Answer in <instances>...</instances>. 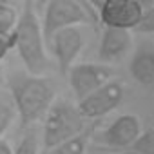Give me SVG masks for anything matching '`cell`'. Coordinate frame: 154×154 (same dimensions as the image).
<instances>
[{
    "label": "cell",
    "mask_w": 154,
    "mask_h": 154,
    "mask_svg": "<svg viewBox=\"0 0 154 154\" xmlns=\"http://www.w3.org/2000/svg\"><path fill=\"white\" fill-rule=\"evenodd\" d=\"M8 87L20 120V129L33 127L36 122H40L51 103L56 100L54 82L44 74L13 71L8 76Z\"/></svg>",
    "instance_id": "6da1fadb"
},
{
    "label": "cell",
    "mask_w": 154,
    "mask_h": 154,
    "mask_svg": "<svg viewBox=\"0 0 154 154\" xmlns=\"http://www.w3.org/2000/svg\"><path fill=\"white\" fill-rule=\"evenodd\" d=\"M15 49L31 74H44L49 67V58L45 53V38L42 33V24L35 8V0H26L24 9L18 15L17 26L13 29Z\"/></svg>",
    "instance_id": "7a4b0ae2"
},
{
    "label": "cell",
    "mask_w": 154,
    "mask_h": 154,
    "mask_svg": "<svg viewBox=\"0 0 154 154\" xmlns=\"http://www.w3.org/2000/svg\"><path fill=\"white\" fill-rule=\"evenodd\" d=\"M42 120V143L45 149L78 136L91 123L89 120L84 118L78 105H74L69 100H54Z\"/></svg>",
    "instance_id": "3957f363"
},
{
    "label": "cell",
    "mask_w": 154,
    "mask_h": 154,
    "mask_svg": "<svg viewBox=\"0 0 154 154\" xmlns=\"http://www.w3.org/2000/svg\"><path fill=\"white\" fill-rule=\"evenodd\" d=\"M42 33L45 45L49 38L65 27L72 26H87L98 20V15L84 2V0H49L42 8Z\"/></svg>",
    "instance_id": "277c9868"
},
{
    "label": "cell",
    "mask_w": 154,
    "mask_h": 154,
    "mask_svg": "<svg viewBox=\"0 0 154 154\" xmlns=\"http://www.w3.org/2000/svg\"><path fill=\"white\" fill-rule=\"evenodd\" d=\"M123 94H125L123 84L118 80H109L93 93H89L85 98L78 100L76 105H78L85 120L100 122L102 118H105L107 114H111L114 109L120 107V103L123 102Z\"/></svg>",
    "instance_id": "5b68a950"
},
{
    "label": "cell",
    "mask_w": 154,
    "mask_h": 154,
    "mask_svg": "<svg viewBox=\"0 0 154 154\" xmlns=\"http://www.w3.org/2000/svg\"><path fill=\"white\" fill-rule=\"evenodd\" d=\"M65 76L69 80V87H71L76 102H78L112 78V67L109 63H102V62L72 63Z\"/></svg>",
    "instance_id": "8992f818"
},
{
    "label": "cell",
    "mask_w": 154,
    "mask_h": 154,
    "mask_svg": "<svg viewBox=\"0 0 154 154\" xmlns=\"http://www.w3.org/2000/svg\"><path fill=\"white\" fill-rule=\"evenodd\" d=\"M84 44H85V36H84L82 26L60 29L49 38L47 45L56 60V67L62 76H65L69 67L76 62L78 54L84 49Z\"/></svg>",
    "instance_id": "52a82bcc"
},
{
    "label": "cell",
    "mask_w": 154,
    "mask_h": 154,
    "mask_svg": "<svg viewBox=\"0 0 154 154\" xmlns=\"http://www.w3.org/2000/svg\"><path fill=\"white\" fill-rule=\"evenodd\" d=\"M141 132V123L136 114H122L114 122H111L102 134L96 136L98 147H103L107 150H122L129 149L134 140Z\"/></svg>",
    "instance_id": "ba28073f"
},
{
    "label": "cell",
    "mask_w": 154,
    "mask_h": 154,
    "mask_svg": "<svg viewBox=\"0 0 154 154\" xmlns=\"http://www.w3.org/2000/svg\"><path fill=\"white\" fill-rule=\"evenodd\" d=\"M143 6L138 0H105L98 9V20L103 26L136 29L143 18Z\"/></svg>",
    "instance_id": "9c48e42d"
},
{
    "label": "cell",
    "mask_w": 154,
    "mask_h": 154,
    "mask_svg": "<svg viewBox=\"0 0 154 154\" xmlns=\"http://www.w3.org/2000/svg\"><path fill=\"white\" fill-rule=\"evenodd\" d=\"M132 49V33L123 27L103 26L102 38L98 44V62L102 63H118Z\"/></svg>",
    "instance_id": "30bf717a"
},
{
    "label": "cell",
    "mask_w": 154,
    "mask_h": 154,
    "mask_svg": "<svg viewBox=\"0 0 154 154\" xmlns=\"http://www.w3.org/2000/svg\"><path fill=\"white\" fill-rule=\"evenodd\" d=\"M131 76L143 87L154 85V42L145 38L140 40L132 51L129 62Z\"/></svg>",
    "instance_id": "8fae6325"
},
{
    "label": "cell",
    "mask_w": 154,
    "mask_h": 154,
    "mask_svg": "<svg viewBox=\"0 0 154 154\" xmlns=\"http://www.w3.org/2000/svg\"><path fill=\"white\" fill-rule=\"evenodd\" d=\"M96 127H98V122H91L84 132H80L78 136H74L71 140H65V141H62L54 147L45 149L44 154H85Z\"/></svg>",
    "instance_id": "7c38bea8"
},
{
    "label": "cell",
    "mask_w": 154,
    "mask_h": 154,
    "mask_svg": "<svg viewBox=\"0 0 154 154\" xmlns=\"http://www.w3.org/2000/svg\"><path fill=\"white\" fill-rule=\"evenodd\" d=\"M15 118H17V109H15L11 98L0 94V138H2L4 132L11 127Z\"/></svg>",
    "instance_id": "4fadbf2b"
},
{
    "label": "cell",
    "mask_w": 154,
    "mask_h": 154,
    "mask_svg": "<svg viewBox=\"0 0 154 154\" xmlns=\"http://www.w3.org/2000/svg\"><path fill=\"white\" fill-rule=\"evenodd\" d=\"M38 134L33 127L24 129V134L17 145V149L13 150V154H38Z\"/></svg>",
    "instance_id": "5bb4252c"
},
{
    "label": "cell",
    "mask_w": 154,
    "mask_h": 154,
    "mask_svg": "<svg viewBox=\"0 0 154 154\" xmlns=\"http://www.w3.org/2000/svg\"><path fill=\"white\" fill-rule=\"evenodd\" d=\"M18 20V13L13 6L0 4V35H11Z\"/></svg>",
    "instance_id": "9a60e30c"
},
{
    "label": "cell",
    "mask_w": 154,
    "mask_h": 154,
    "mask_svg": "<svg viewBox=\"0 0 154 154\" xmlns=\"http://www.w3.org/2000/svg\"><path fill=\"white\" fill-rule=\"evenodd\" d=\"M129 149H132L140 154H154V127L141 131L140 136L134 140V143Z\"/></svg>",
    "instance_id": "2e32d148"
},
{
    "label": "cell",
    "mask_w": 154,
    "mask_h": 154,
    "mask_svg": "<svg viewBox=\"0 0 154 154\" xmlns=\"http://www.w3.org/2000/svg\"><path fill=\"white\" fill-rule=\"evenodd\" d=\"M136 31H140V33H154V8L145 9L143 18L140 22V26L136 27Z\"/></svg>",
    "instance_id": "e0dca14e"
},
{
    "label": "cell",
    "mask_w": 154,
    "mask_h": 154,
    "mask_svg": "<svg viewBox=\"0 0 154 154\" xmlns=\"http://www.w3.org/2000/svg\"><path fill=\"white\" fill-rule=\"evenodd\" d=\"M15 49V38H13V33L11 35H0V62H2L8 53Z\"/></svg>",
    "instance_id": "ac0fdd59"
},
{
    "label": "cell",
    "mask_w": 154,
    "mask_h": 154,
    "mask_svg": "<svg viewBox=\"0 0 154 154\" xmlns=\"http://www.w3.org/2000/svg\"><path fill=\"white\" fill-rule=\"evenodd\" d=\"M84 2H85V4H87V6H89L93 11H94V13H98V9L103 6V2H105V0H84Z\"/></svg>",
    "instance_id": "d6986e66"
},
{
    "label": "cell",
    "mask_w": 154,
    "mask_h": 154,
    "mask_svg": "<svg viewBox=\"0 0 154 154\" xmlns=\"http://www.w3.org/2000/svg\"><path fill=\"white\" fill-rule=\"evenodd\" d=\"M96 154H140V152H136L132 149H122V150H102Z\"/></svg>",
    "instance_id": "ffe728a7"
},
{
    "label": "cell",
    "mask_w": 154,
    "mask_h": 154,
    "mask_svg": "<svg viewBox=\"0 0 154 154\" xmlns=\"http://www.w3.org/2000/svg\"><path fill=\"white\" fill-rule=\"evenodd\" d=\"M0 154H13V149L9 147V143L6 140L0 138Z\"/></svg>",
    "instance_id": "44dd1931"
},
{
    "label": "cell",
    "mask_w": 154,
    "mask_h": 154,
    "mask_svg": "<svg viewBox=\"0 0 154 154\" xmlns=\"http://www.w3.org/2000/svg\"><path fill=\"white\" fill-rule=\"evenodd\" d=\"M138 2L143 6V9H149V8H154V0H138Z\"/></svg>",
    "instance_id": "7402d4cb"
},
{
    "label": "cell",
    "mask_w": 154,
    "mask_h": 154,
    "mask_svg": "<svg viewBox=\"0 0 154 154\" xmlns=\"http://www.w3.org/2000/svg\"><path fill=\"white\" fill-rule=\"evenodd\" d=\"M47 2H49V0H35V4H36L35 8H36V9H42V8H44Z\"/></svg>",
    "instance_id": "603a6c76"
},
{
    "label": "cell",
    "mask_w": 154,
    "mask_h": 154,
    "mask_svg": "<svg viewBox=\"0 0 154 154\" xmlns=\"http://www.w3.org/2000/svg\"><path fill=\"white\" fill-rule=\"evenodd\" d=\"M8 2V0H0V4H6Z\"/></svg>",
    "instance_id": "cb8c5ba5"
}]
</instances>
